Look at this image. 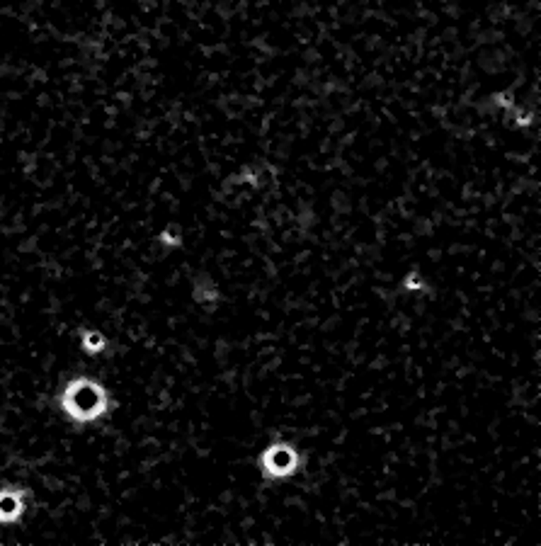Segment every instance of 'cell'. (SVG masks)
I'll return each mask as SVG.
<instances>
[{
  "label": "cell",
  "mask_w": 541,
  "mask_h": 546,
  "mask_svg": "<svg viewBox=\"0 0 541 546\" xmlns=\"http://www.w3.org/2000/svg\"><path fill=\"white\" fill-rule=\"evenodd\" d=\"M306 464V454L289 439H274L258 454V471L267 483L294 478L301 474Z\"/></svg>",
  "instance_id": "cell-2"
},
{
  "label": "cell",
  "mask_w": 541,
  "mask_h": 546,
  "mask_svg": "<svg viewBox=\"0 0 541 546\" xmlns=\"http://www.w3.org/2000/svg\"><path fill=\"white\" fill-rule=\"evenodd\" d=\"M56 405L73 425H93L109 415L112 396L102 382L93 377H73L56 396Z\"/></svg>",
  "instance_id": "cell-1"
},
{
  "label": "cell",
  "mask_w": 541,
  "mask_h": 546,
  "mask_svg": "<svg viewBox=\"0 0 541 546\" xmlns=\"http://www.w3.org/2000/svg\"><path fill=\"white\" fill-rule=\"evenodd\" d=\"M29 498H32V490L24 485H3L0 488V524L3 527L17 524L27 515Z\"/></svg>",
  "instance_id": "cell-3"
},
{
  "label": "cell",
  "mask_w": 541,
  "mask_h": 546,
  "mask_svg": "<svg viewBox=\"0 0 541 546\" xmlns=\"http://www.w3.org/2000/svg\"><path fill=\"white\" fill-rule=\"evenodd\" d=\"M80 350H83L88 357H97L107 350V338H104L102 330L95 328H83L80 330Z\"/></svg>",
  "instance_id": "cell-4"
}]
</instances>
